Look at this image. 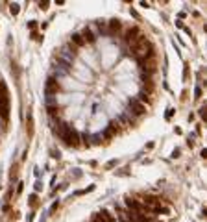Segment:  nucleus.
<instances>
[{
  "label": "nucleus",
  "instance_id": "dca6fc26",
  "mask_svg": "<svg viewBox=\"0 0 207 222\" xmlns=\"http://www.w3.org/2000/svg\"><path fill=\"white\" fill-rule=\"evenodd\" d=\"M35 26H37L35 20H30V22H28V28H30V30H35Z\"/></svg>",
  "mask_w": 207,
  "mask_h": 222
},
{
  "label": "nucleus",
  "instance_id": "f03ea898",
  "mask_svg": "<svg viewBox=\"0 0 207 222\" xmlns=\"http://www.w3.org/2000/svg\"><path fill=\"white\" fill-rule=\"evenodd\" d=\"M76 56H78V48L74 47L72 43H67L65 47H61V50H59V57L67 59L68 63H72L76 59Z\"/></svg>",
  "mask_w": 207,
  "mask_h": 222
},
{
  "label": "nucleus",
  "instance_id": "f8f14e48",
  "mask_svg": "<svg viewBox=\"0 0 207 222\" xmlns=\"http://www.w3.org/2000/svg\"><path fill=\"white\" fill-rule=\"evenodd\" d=\"M200 117H202V119H205V117H207V107H205V106H203V107H200Z\"/></svg>",
  "mask_w": 207,
  "mask_h": 222
},
{
  "label": "nucleus",
  "instance_id": "aec40b11",
  "mask_svg": "<svg viewBox=\"0 0 207 222\" xmlns=\"http://www.w3.org/2000/svg\"><path fill=\"white\" fill-rule=\"evenodd\" d=\"M194 95H196V98H200V96H202V89H200V87H196V91H194Z\"/></svg>",
  "mask_w": 207,
  "mask_h": 222
},
{
  "label": "nucleus",
  "instance_id": "2eb2a0df",
  "mask_svg": "<svg viewBox=\"0 0 207 222\" xmlns=\"http://www.w3.org/2000/svg\"><path fill=\"white\" fill-rule=\"evenodd\" d=\"M11 13H13V15L19 13V6H17V4H11Z\"/></svg>",
  "mask_w": 207,
  "mask_h": 222
},
{
  "label": "nucleus",
  "instance_id": "a211bd4d",
  "mask_svg": "<svg viewBox=\"0 0 207 222\" xmlns=\"http://www.w3.org/2000/svg\"><path fill=\"white\" fill-rule=\"evenodd\" d=\"M57 206H59V202H54V204H52V207H50V213H54V211L57 209Z\"/></svg>",
  "mask_w": 207,
  "mask_h": 222
},
{
  "label": "nucleus",
  "instance_id": "6ab92c4d",
  "mask_svg": "<svg viewBox=\"0 0 207 222\" xmlns=\"http://www.w3.org/2000/svg\"><path fill=\"white\" fill-rule=\"evenodd\" d=\"M39 8H41V9H47V8H48V2H39Z\"/></svg>",
  "mask_w": 207,
  "mask_h": 222
},
{
  "label": "nucleus",
  "instance_id": "9d476101",
  "mask_svg": "<svg viewBox=\"0 0 207 222\" xmlns=\"http://www.w3.org/2000/svg\"><path fill=\"white\" fill-rule=\"evenodd\" d=\"M102 143H104L102 135H95V137H91V139H89V146H91V144H102Z\"/></svg>",
  "mask_w": 207,
  "mask_h": 222
},
{
  "label": "nucleus",
  "instance_id": "412c9836",
  "mask_svg": "<svg viewBox=\"0 0 207 222\" xmlns=\"http://www.w3.org/2000/svg\"><path fill=\"white\" fill-rule=\"evenodd\" d=\"M178 155H179V150H178V148H176V150H174V152H172V158H178Z\"/></svg>",
  "mask_w": 207,
  "mask_h": 222
},
{
  "label": "nucleus",
  "instance_id": "20e7f679",
  "mask_svg": "<svg viewBox=\"0 0 207 222\" xmlns=\"http://www.w3.org/2000/svg\"><path fill=\"white\" fill-rule=\"evenodd\" d=\"M141 35H143V32H141L139 28H137V26H131V28H128V30L124 32V43L129 47V44H133V43L139 41Z\"/></svg>",
  "mask_w": 207,
  "mask_h": 222
},
{
  "label": "nucleus",
  "instance_id": "4468645a",
  "mask_svg": "<svg viewBox=\"0 0 207 222\" xmlns=\"http://www.w3.org/2000/svg\"><path fill=\"white\" fill-rule=\"evenodd\" d=\"M172 115H174V109H172V107H168V109H167V113H165V117H167V119H170Z\"/></svg>",
  "mask_w": 207,
  "mask_h": 222
},
{
  "label": "nucleus",
  "instance_id": "423d86ee",
  "mask_svg": "<svg viewBox=\"0 0 207 222\" xmlns=\"http://www.w3.org/2000/svg\"><path fill=\"white\" fill-rule=\"evenodd\" d=\"M122 30V20L120 19H111L107 22V35H115Z\"/></svg>",
  "mask_w": 207,
  "mask_h": 222
},
{
  "label": "nucleus",
  "instance_id": "0eeeda50",
  "mask_svg": "<svg viewBox=\"0 0 207 222\" xmlns=\"http://www.w3.org/2000/svg\"><path fill=\"white\" fill-rule=\"evenodd\" d=\"M80 35H81V37H83V41H85V43H89V44H93V43L96 41V33L91 30L89 26H85V28L81 30V33H80Z\"/></svg>",
  "mask_w": 207,
  "mask_h": 222
},
{
  "label": "nucleus",
  "instance_id": "ddd939ff",
  "mask_svg": "<svg viewBox=\"0 0 207 222\" xmlns=\"http://www.w3.org/2000/svg\"><path fill=\"white\" fill-rule=\"evenodd\" d=\"M30 206H37V194H32L30 196Z\"/></svg>",
  "mask_w": 207,
  "mask_h": 222
},
{
  "label": "nucleus",
  "instance_id": "6e6552de",
  "mask_svg": "<svg viewBox=\"0 0 207 222\" xmlns=\"http://www.w3.org/2000/svg\"><path fill=\"white\" fill-rule=\"evenodd\" d=\"M68 43H72L76 48H80V47H83V44H85V41H83V37H81L80 33H72V35H71V41H68Z\"/></svg>",
  "mask_w": 207,
  "mask_h": 222
},
{
  "label": "nucleus",
  "instance_id": "1a4fd4ad",
  "mask_svg": "<svg viewBox=\"0 0 207 222\" xmlns=\"http://www.w3.org/2000/svg\"><path fill=\"white\" fill-rule=\"evenodd\" d=\"M105 131L109 133V135H113V133H119V131H120V124H119L117 120H113V122H109V124H107Z\"/></svg>",
  "mask_w": 207,
  "mask_h": 222
},
{
  "label": "nucleus",
  "instance_id": "f3484780",
  "mask_svg": "<svg viewBox=\"0 0 207 222\" xmlns=\"http://www.w3.org/2000/svg\"><path fill=\"white\" fill-rule=\"evenodd\" d=\"M115 165H117V159H113V161H109V163H107V167H105V168H113V167H115Z\"/></svg>",
  "mask_w": 207,
  "mask_h": 222
},
{
  "label": "nucleus",
  "instance_id": "7ed1b4c3",
  "mask_svg": "<svg viewBox=\"0 0 207 222\" xmlns=\"http://www.w3.org/2000/svg\"><path fill=\"white\" fill-rule=\"evenodd\" d=\"M128 107H129V113L135 117H141L146 113V104H141L137 98H129L128 100Z\"/></svg>",
  "mask_w": 207,
  "mask_h": 222
},
{
  "label": "nucleus",
  "instance_id": "f257e3e1",
  "mask_svg": "<svg viewBox=\"0 0 207 222\" xmlns=\"http://www.w3.org/2000/svg\"><path fill=\"white\" fill-rule=\"evenodd\" d=\"M61 141L67 144V146H71V148H76V146H80V133H78V130H74L72 126H68L67 130H65V133H63V137H61Z\"/></svg>",
  "mask_w": 207,
  "mask_h": 222
},
{
  "label": "nucleus",
  "instance_id": "39448f33",
  "mask_svg": "<svg viewBox=\"0 0 207 222\" xmlns=\"http://www.w3.org/2000/svg\"><path fill=\"white\" fill-rule=\"evenodd\" d=\"M61 91V85H59V82L54 78V76H50L48 80H47V87H44V93H47L48 96H52V95H57Z\"/></svg>",
  "mask_w": 207,
  "mask_h": 222
},
{
  "label": "nucleus",
  "instance_id": "9b49d317",
  "mask_svg": "<svg viewBox=\"0 0 207 222\" xmlns=\"http://www.w3.org/2000/svg\"><path fill=\"white\" fill-rule=\"evenodd\" d=\"M4 96H8V87L4 82H0V98H4Z\"/></svg>",
  "mask_w": 207,
  "mask_h": 222
}]
</instances>
